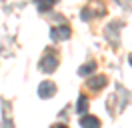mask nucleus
<instances>
[{"label":"nucleus","instance_id":"nucleus-1","mask_svg":"<svg viewBox=\"0 0 132 128\" xmlns=\"http://www.w3.org/2000/svg\"><path fill=\"white\" fill-rule=\"evenodd\" d=\"M56 66H58V54L54 50H50V52H46V54L42 56V60H40V70L42 72H54Z\"/></svg>","mask_w":132,"mask_h":128},{"label":"nucleus","instance_id":"nucleus-2","mask_svg":"<svg viewBox=\"0 0 132 128\" xmlns=\"http://www.w3.org/2000/svg\"><path fill=\"white\" fill-rule=\"evenodd\" d=\"M56 94V84L54 82H50V80H44L40 82V86H38V96L40 98H50V96Z\"/></svg>","mask_w":132,"mask_h":128},{"label":"nucleus","instance_id":"nucleus-3","mask_svg":"<svg viewBox=\"0 0 132 128\" xmlns=\"http://www.w3.org/2000/svg\"><path fill=\"white\" fill-rule=\"evenodd\" d=\"M68 36H70V28L68 26H54V28H50V38L54 40V42L66 40Z\"/></svg>","mask_w":132,"mask_h":128},{"label":"nucleus","instance_id":"nucleus-4","mask_svg":"<svg viewBox=\"0 0 132 128\" xmlns=\"http://www.w3.org/2000/svg\"><path fill=\"white\" fill-rule=\"evenodd\" d=\"M108 84V78L104 76V74H98V76H92V78H88V82H86V86L90 88V90H102V88Z\"/></svg>","mask_w":132,"mask_h":128},{"label":"nucleus","instance_id":"nucleus-5","mask_svg":"<svg viewBox=\"0 0 132 128\" xmlns=\"http://www.w3.org/2000/svg\"><path fill=\"white\" fill-rule=\"evenodd\" d=\"M80 126L82 128H100V120L96 116H90V114H86L80 118Z\"/></svg>","mask_w":132,"mask_h":128},{"label":"nucleus","instance_id":"nucleus-6","mask_svg":"<svg viewBox=\"0 0 132 128\" xmlns=\"http://www.w3.org/2000/svg\"><path fill=\"white\" fill-rule=\"evenodd\" d=\"M86 110H88V98H86V96H80L78 102H76V112L86 116Z\"/></svg>","mask_w":132,"mask_h":128},{"label":"nucleus","instance_id":"nucleus-7","mask_svg":"<svg viewBox=\"0 0 132 128\" xmlns=\"http://www.w3.org/2000/svg\"><path fill=\"white\" fill-rule=\"evenodd\" d=\"M94 70H96V62H88V64H84V66L78 68V74H80V76H88V74H92Z\"/></svg>","mask_w":132,"mask_h":128},{"label":"nucleus","instance_id":"nucleus-8","mask_svg":"<svg viewBox=\"0 0 132 128\" xmlns=\"http://www.w3.org/2000/svg\"><path fill=\"white\" fill-rule=\"evenodd\" d=\"M52 4H54V2H40L38 8H40V10H46V8H52Z\"/></svg>","mask_w":132,"mask_h":128},{"label":"nucleus","instance_id":"nucleus-9","mask_svg":"<svg viewBox=\"0 0 132 128\" xmlns=\"http://www.w3.org/2000/svg\"><path fill=\"white\" fill-rule=\"evenodd\" d=\"M52 128H68V126H66V124H54Z\"/></svg>","mask_w":132,"mask_h":128},{"label":"nucleus","instance_id":"nucleus-10","mask_svg":"<svg viewBox=\"0 0 132 128\" xmlns=\"http://www.w3.org/2000/svg\"><path fill=\"white\" fill-rule=\"evenodd\" d=\"M128 62H130V64H132V54H130V56H128Z\"/></svg>","mask_w":132,"mask_h":128}]
</instances>
